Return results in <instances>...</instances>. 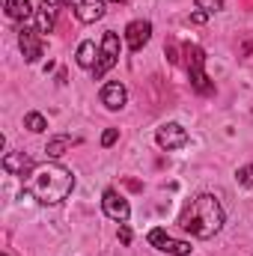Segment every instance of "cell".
Listing matches in <instances>:
<instances>
[{
	"instance_id": "1",
	"label": "cell",
	"mask_w": 253,
	"mask_h": 256,
	"mask_svg": "<svg viewBox=\"0 0 253 256\" xmlns=\"http://www.w3.org/2000/svg\"><path fill=\"white\" fill-rule=\"evenodd\" d=\"M74 188V176L63 164H39L33 167L30 179H27V194H33L39 202L45 206H57Z\"/></svg>"
},
{
	"instance_id": "2",
	"label": "cell",
	"mask_w": 253,
	"mask_h": 256,
	"mask_svg": "<svg viewBox=\"0 0 253 256\" xmlns=\"http://www.w3.org/2000/svg\"><path fill=\"white\" fill-rule=\"evenodd\" d=\"M179 224H182V230H188L196 238H212L224 226V206L212 194H200L196 200H190V206L185 208Z\"/></svg>"
},
{
	"instance_id": "3",
	"label": "cell",
	"mask_w": 253,
	"mask_h": 256,
	"mask_svg": "<svg viewBox=\"0 0 253 256\" xmlns=\"http://www.w3.org/2000/svg\"><path fill=\"white\" fill-rule=\"evenodd\" d=\"M185 66H188L190 86H194L200 96H212V92H214V84H212L208 74H206V51H202L200 45H194V42L185 45Z\"/></svg>"
},
{
	"instance_id": "4",
	"label": "cell",
	"mask_w": 253,
	"mask_h": 256,
	"mask_svg": "<svg viewBox=\"0 0 253 256\" xmlns=\"http://www.w3.org/2000/svg\"><path fill=\"white\" fill-rule=\"evenodd\" d=\"M116 63H120V36H116V33H104L98 63H96V68H92V80H102L104 72H110Z\"/></svg>"
},
{
	"instance_id": "5",
	"label": "cell",
	"mask_w": 253,
	"mask_h": 256,
	"mask_svg": "<svg viewBox=\"0 0 253 256\" xmlns=\"http://www.w3.org/2000/svg\"><path fill=\"white\" fill-rule=\"evenodd\" d=\"M18 45H21V54H24V63H36L42 57V39H39V27H21L18 33Z\"/></svg>"
},
{
	"instance_id": "6",
	"label": "cell",
	"mask_w": 253,
	"mask_h": 256,
	"mask_svg": "<svg viewBox=\"0 0 253 256\" xmlns=\"http://www.w3.org/2000/svg\"><path fill=\"white\" fill-rule=\"evenodd\" d=\"M155 140H158V146H161V149L173 152V149H182V146L188 143V131L179 126V122H167V126L158 128Z\"/></svg>"
},
{
	"instance_id": "7",
	"label": "cell",
	"mask_w": 253,
	"mask_h": 256,
	"mask_svg": "<svg viewBox=\"0 0 253 256\" xmlns=\"http://www.w3.org/2000/svg\"><path fill=\"white\" fill-rule=\"evenodd\" d=\"M102 208H104V214H108L110 220H120V224H126L128 214H131L128 200H126V196H120L114 188H108V191H104V196H102Z\"/></svg>"
},
{
	"instance_id": "8",
	"label": "cell",
	"mask_w": 253,
	"mask_h": 256,
	"mask_svg": "<svg viewBox=\"0 0 253 256\" xmlns=\"http://www.w3.org/2000/svg\"><path fill=\"white\" fill-rule=\"evenodd\" d=\"M149 244L164 250V254H173V256H188L190 254V244L188 242H179V238H170L164 230H152L149 232Z\"/></svg>"
},
{
	"instance_id": "9",
	"label": "cell",
	"mask_w": 253,
	"mask_h": 256,
	"mask_svg": "<svg viewBox=\"0 0 253 256\" xmlns=\"http://www.w3.org/2000/svg\"><path fill=\"white\" fill-rule=\"evenodd\" d=\"M74 9V18L84 24H92L104 15V0H66Z\"/></svg>"
},
{
	"instance_id": "10",
	"label": "cell",
	"mask_w": 253,
	"mask_h": 256,
	"mask_svg": "<svg viewBox=\"0 0 253 256\" xmlns=\"http://www.w3.org/2000/svg\"><path fill=\"white\" fill-rule=\"evenodd\" d=\"M149 36H152V24L149 21H131L126 27V45L131 51H140L149 42Z\"/></svg>"
},
{
	"instance_id": "11",
	"label": "cell",
	"mask_w": 253,
	"mask_h": 256,
	"mask_svg": "<svg viewBox=\"0 0 253 256\" xmlns=\"http://www.w3.org/2000/svg\"><path fill=\"white\" fill-rule=\"evenodd\" d=\"M57 15H60V3L57 0H42L39 9H36V27H39V33H51L54 24H57Z\"/></svg>"
},
{
	"instance_id": "12",
	"label": "cell",
	"mask_w": 253,
	"mask_h": 256,
	"mask_svg": "<svg viewBox=\"0 0 253 256\" xmlns=\"http://www.w3.org/2000/svg\"><path fill=\"white\" fill-rule=\"evenodd\" d=\"M126 102H128V92L120 80H110V84L102 86V104L108 110H120V108H126Z\"/></svg>"
},
{
	"instance_id": "13",
	"label": "cell",
	"mask_w": 253,
	"mask_h": 256,
	"mask_svg": "<svg viewBox=\"0 0 253 256\" xmlns=\"http://www.w3.org/2000/svg\"><path fill=\"white\" fill-rule=\"evenodd\" d=\"M3 170L12 176H30L33 173V158H27L24 152H6L3 155Z\"/></svg>"
},
{
	"instance_id": "14",
	"label": "cell",
	"mask_w": 253,
	"mask_h": 256,
	"mask_svg": "<svg viewBox=\"0 0 253 256\" xmlns=\"http://www.w3.org/2000/svg\"><path fill=\"white\" fill-rule=\"evenodd\" d=\"M80 143V137H72V134H60V137H51L48 140V146H45V152H48V158H60L66 155L72 146H78Z\"/></svg>"
},
{
	"instance_id": "15",
	"label": "cell",
	"mask_w": 253,
	"mask_h": 256,
	"mask_svg": "<svg viewBox=\"0 0 253 256\" xmlns=\"http://www.w3.org/2000/svg\"><path fill=\"white\" fill-rule=\"evenodd\" d=\"M6 15H9L12 21H27V18L33 15L30 0H6Z\"/></svg>"
},
{
	"instance_id": "16",
	"label": "cell",
	"mask_w": 253,
	"mask_h": 256,
	"mask_svg": "<svg viewBox=\"0 0 253 256\" xmlns=\"http://www.w3.org/2000/svg\"><path fill=\"white\" fill-rule=\"evenodd\" d=\"M78 66L96 68V45H92V42H80V45H78Z\"/></svg>"
},
{
	"instance_id": "17",
	"label": "cell",
	"mask_w": 253,
	"mask_h": 256,
	"mask_svg": "<svg viewBox=\"0 0 253 256\" xmlns=\"http://www.w3.org/2000/svg\"><path fill=\"white\" fill-rule=\"evenodd\" d=\"M24 128H30V131H36V134H39V131H45V128H48V120H45L42 114H36V110H33V114H27V116H24Z\"/></svg>"
},
{
	"instance_id": "18",
	"label": "cell",
	"mask_w": 253,
	"mask_h": 256,
	"mask_svg": "<svg viewBox=\"0 0 253 256\" xmlns=\"http://www.w3.org/2000/svg\"><path fill=\"white\" fill-rule=\"evenodd\" d=\"M196 9H202V12H220L224 9V0H196Z\"/></svg>"
},
{
	"instance_id": "19",
	"label": "cell",
	"mask_w": 253,
	"mask_h": 256,
	"mask_svg": "<svg viewBox=\"0 0 253 256\" xmlns=\"http://www.w3.org/2000/svg\"><path fill=\"white\" fill-rule=\"evenodd\" d=\"M236 179H238L242 185H248V188H253V161L248 164V167H242V170L236 173Z\"/></svg>"
},
{
	"instance_id": "20",
	"label": "cell",
	"mask_w": 253,
	"mask_h": 256,
	"mask_svg": "<svg viewBox=\"0 0 253 256\" xmlns=\"http://www.w3.org/2000/svg\"><path fill=\"white\" fill-rule=\"evenodd\" d=\"M164 51H167V60L170 63H179V45H176V39H167Z\"/></svg>"
},
{
	"instance_id": "21",
	"label": "cell",
	"mask_w": 253,
	"mask_h": 256,
	"mask_svg": "<svg viewBox=\"0 0 253 256\" xmlns=\"http://www.w3.org/2000/svg\"><path fill=\"white\" fill-rule=\"evenodd\" d=\"M116 137H120V131H116V128H108V131L102 134V146H114Z\"/></svg>"
},
{
	"instance_id": "22",
	"label": "cell",
	"mask_w": 253,
	"mask_h": 256,
	"mask_svg": "<svg viewBox=\"0 0 253 256\" xmlns=\"http://www.w3.org/2000/svg\"><path fill=\"white\" fill-rule=\"evenodd\" d=\"M188 21L190 24H206V21H208V12H202V9H200V12H190Z\"/></svg>"
},
{
	"instance_id": "23",
	"label": "cell",
	"mask_w": 253,
	"mask_h": 256,
	"mask_svg": "<svg viewBox=\"0 0 253 256\" xmlns=\"http://www.w3.org/2000/svg\"><path fill=\"white\" fill-rule=\"evenodd\" d=\"M120 242H122V244L131 242V230H128V226H120Z\"/></svg>"
},
{
	"instance_id": "24",
	"label": "cell",
	"mask_w": 253,
	"mask_h": 256,
	"mask_svg": "<svg viewBox=\"0 0 253 256\" xmlns=\"http://www.w3.org/2000/svg\"><path fill=\"white\" fill-rule=\"evenodd\" d=\"M110 3H122V0H110Z\"/></svg>"
},
{
	"instance_id": "25",
	"label": "cell",
	"mask_w": 253,
	"mask_h": 256,
	"mask_svg": "<svg viewBox=\"0 0 253 256\" xmlns=\"http://www.w3.org/2000/svg\"><path fill=\"white\" fill-rule=\"evenodd\" d=\"M3 256H9V254H3Z\"/></svg>"
}]
</instances>
